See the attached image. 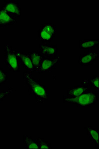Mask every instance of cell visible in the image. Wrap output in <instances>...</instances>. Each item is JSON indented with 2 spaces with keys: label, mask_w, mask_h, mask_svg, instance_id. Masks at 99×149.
I'll list each match as a JSON object with an SVG mask.
<instances>
[{
  "label": "cell",
  "mask_w": 99,
  "mask_h": 149,
  "mask_svg": "<svg viewBox=\"0 0 99 149\" xmlns=\"http://www.w3.org/2000/svg\"><path fill=\"white\" fill-rule=\"evenodd\" d=\"M27 53L32 62L34 72H37L43 57L40 55L38 50L27 52Z\"/></svg>",
  "instance_id": "obj_14"
},
{
  "label": "cell",
  "mask_w": 99,
  "mask_h": 149,
  "mask_svg": "<svg viewBox=\"0 0 99 149\" xmlns=\"http://www.w3.org/2000/svg\"><path fill=\"white\" fill-rule=\"evenodd\" d=\"M88 84L92 88H94L97 92L99 91V75H95L92 77L91 79H88Z\"/></svg>",
  "instance_id": "obj_18"
},
{
  "label": "cell",
  "mask_w": 99,
  "mask_h": 149,
  "mask_svg": "<svg viewBox=\"0 0 99 149\" xmlns=\"http://www.w3.org/2000/svg\"><path fill=\"white\" fill-rule=\"evenodd\" d=\"M24 84L27 86L29 92L36 98L37 103H43L48 100V87L39 80L33 76L32 73L25 71L24 72Z\"/></svg>",
  "instance_id": "obj_1"
},
{
  "label": "cell",
  "mask_w": 99,
  "mask_h": 149,
  "mask_svg": "<svg viewBox=\"0 0 99 149\" xmlns=\"http://www.w3.org/2000/svg\"><path fill=\"white\" fill-rule=\"evenodd\" d=\"M56 25L53 23L41 24L38 30V37L45 43H49L56 36Z\"/></svg>",
  "instance_id": "obj_4"
},
{
  "label": "cell",
  "mask_w": 99,
  "mask_h": 149,
  "mask_svg": "<svg viewBox=\"0 0 99 149\" xmlns=\"http://www.w3.org/2000/svg\"><path fill=\"white\" fill-rule=\"evenodd\" d=\"M5 63L10 71L17 73L21 71V64L16 48L8 43L5 44Z\"/></svg>",
  "instance_id": "obj_3"
},
{
  "label": "cell",
  "mask_w": 99,
  "mask_h": 149,
  "mask_svg": "<svg viewBox=\"0 0 99 149\" xmlns=\"http://www.w3.org/2000/svg\"><path fill=\"white\" fill-rule=\"evenodd\" d=\"M17 18L0 8V27L6 28L14 25Z\"/></svg>",
  "instance_id": "obj_9"
},
{
  "label": "cell",
  "mask_w": 99,
  "mask_h": 149,
  "mask_svg": "<svg viewBox=\"0 0 99 149\" xmlns=\"http://www.w3.org/2000/svg\"><path fill=\"white\" fill-rule=\"evenodd\" d=\"M98 100L99 94L91 90L78 97L63 96V103L73 104L77 107H91L95 105Z\"/></svg>",
  "instance_id": "obj_2"
},
{
  "label": "cell",
  "mask_w": 99,
  "mask_h": 149,
  "mask_svg": "<svg viewBox=\"0 0 99 149\" xmlns=\"http://www.w3.org/2000/svg\"><path fill=\"white\" fill-rule=\"evenodd\" d=\"M17 52L20 59L21 66H23L26 71L31 73L34 72V69L32 62L31 61V58L27 52L17 51Z\"/></svg>",
  "instance_id": "obj_10"
},
{
  "label": "cell",
  "mask_w": 99,
  "mask_h": 149,
  "mask_svg": "<svg viewBox=\"0 0 99 149\" xmlns=\"http://www.w3.org/2000/svg\"><path fill=\"white\" fill-rule=\"evenodd\" d=\"M39 52L43 57H55L58 55L57 44L53 45L45 43H40L39 44Z\"/></svg>",
  "instance_id": "obj_8"
},
{
  "label": "cell",
  "mask_w": 99,
  "mask_h": 149,
  "mask_svg": "<svg viewBox=\"0 0 99 149\" xmlns=\"http://www.w3.org/2000/svg\"><path fill=\"white\" fill-rule=\"evenodd\" d=\"M90 91L88 88L82 84L76 85L72 87H70L68 88L67 91V96L71 97H78L80 95L86 92Z\"/></svg>",
  "instance_id": "obj_11"
},
{
  "label": "cell",
  "mask_w": 99,
  "mask_h": 149,
  "mask_svg": "<svg viewBox=\"0 0 99 149\" xmlns=\"http://www.w3.org/2000/svg\"><path fill=\"white\" fill-rule=\"evenodd\" d=\"M38 142V149H51L52 148L51 143L49 142L47 139L38 137L36 139Z\"/></svg>",
  "instance_id": "obj_16"
},
{
  "label": "cell",
  "mask_w": 99,
  "mask_h": 149,
  "mask_svg": "<svg viewBox=\"0 0 99 149\" xmlns=\"http://www.w3.org/2000/svg\"><path fill=\"white\" fill-rule=\"evenodd\" d=\"M9 77V73L0 65V86L8 81Z\"/></svg>",
  "instance_id": "obj_17"
},
{
  "label": "cell",
  "mask_w": 99,
  "mask_h": 149,
  "mask_svg": "<svg viewBox=\"0 0 99 149\" xmlns=\"http://www.w3.org/2000/svg\"><path fill=\"white\" fill-rule=\"evenodd\" d=\"M99 44V39H84L79 40V48L86 51L95 48Z\"/></svg>",
  "instance_id": "obj_13"
},
{
  "label": "cell",
  "mask_w": 99,
  "mask_h": 149,
  "mask_svg": "<svg viewBox=\"0 0 99 149\" xmlns=\"http://www.w3.org/2000/svg\"><path fill=\"white\" fill-rule=\"evenodd\" d=\"M99 58V53L97 52L86 51L80 55L78 63L82 67H86L97 61Z\"/></svg>",
  "instance_id": "obj_7"
},
{
  "label": "cell",
  "mask_w": 99,
  "mask_h": 149,
  "mask_svg": "<svg viewBox=\"0 0 99 149\" xmlns=\"http://www.w3.org/2000/svg\"><path fill=\"white\" fill-rule=\"evenodd\" d=\"M24 148L26 149H38V142L36 139H33L31 136L24 135Z\"/></svg>",
  "instance_id": "obj_15"
},
{
  "label": "cell",
  "mask_w": 99,
  "mask_h": 149,
  "mask_svg": "<svg viewBox=\"0 0 99 149\" xmlns=\"http://www.w3.org/2000/svg\"><path fill=\"white\" fill-rule=\"evenodd\" d=\"M61 57L59 55L52 58H43L38 72V73H48L56 68L60 63Z\"/></svg>",
  "instance_id": "obj_5"
},
{
  "label": "cell",
  "mask_w": 99,
  "mask_h": 149,
  "mask_svg": "<svg viewBox=\"0 0 99 149\" xmlns=\"http://www.w3.org/2000/svg\"><path fill=\"white\" fill-rule=\"evenodd\" d=\"M15 91V90L12 88H10L7 90L0 91V103L8 96L12 95Z\"/></svg>",
  "instance_id": "obj_19"
},
{
  "label": "cell",
  "mask_w": 99,
  "mask_h": 149,
  "mask_svg": "<svg viewBox=\"0 0 99 149\" xmlns=\"http://www.w3.org/2000/svg\"><path fill=\"white\" fill-rule=\"evenodd\" d=\"M87 131L88 139L97 148L99 147V129L94 126H87L85 128Z\"/></svg>",
  "instance_id": "obj_12"
},
{
  "label": "cell",
  "mask_w": 99,
  "mask_h": 149,
  "mask_svg": "<svg viewBox=\"0 0 99 149\" xmlns=\"http://www.w3.org/2000/svg\"><path fill=\"white\" fill-rule=\"evenodd\" d=\"M0 8L17 18L22 16L21 3L16 0H7L0 5Z\"/></svg>",
  "instance_id": "obj_6"
}]
</instances>
